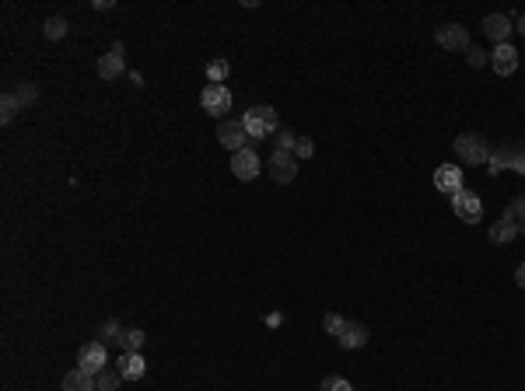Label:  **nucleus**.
Returning a JSON list of instances; mask_svg holds the SVG:
<instances>
[{"label": "nucleus", "instance_id": "f257e3e1", "mask_svg": "<svg viewBox=\"0 0 525 391\" xmlns=\"http://www.w3.org/2000/svg\"><path fill=\"white\" fill-rule=\"evenodd\" d=\"M245 130H249V137H270L274 130H277V112H274V105H252L249 112H245Z\"/></svg>", "mask_w": 525, "mask_h": 391}, {"label": "nucleus", "instance_id": "f03ea898", "mask_svg": "<svg viewBox=\"0 0 525 391\" xmlns=\"http://www.w3.org/2000/svg\"><path fill=\"white\" fill-rule=\"evenodd\" d=\"M455 154L469 164H487L490 161V151H487V137L483 133H462L455 140Z\"/></svg>", "mask_w": 525, "mask_h": 391}, {"label": "nucleus", "instance_id": "7ed1b4c3", "mask_svg": "<svg viewBox=\"0 0 525 391\" xmlns=\"http://www.w3.org/2000/svg\"><path fill=\"white\" fill-rule=\"evenodd\" d=\"M200 105H203V112H210V116H224V112L231 109V91H228L224 84H207L203 95H200Z\"/></svg>", "mask_w": 525, "mask_h": 391}, {"label": "nucleus", "instance_id": "20e7f679", "mask_svg": "<svg viewBox=\"0 0 525 391\" xmlns=\"http://www.w3.org/2000/svg\"><path fill=\"white\" fill-rule=\"evenodd\" d=\"M245 137H249V130H245L242 119H224V123L217 126V140H221V147H228L231 154H238V151L245 147Z\"/></svg>", "mask_w": 525, "mask_h": 391}, {"label": "nucleus", "instance_id": "39448f33", "mask_svg": "<svg viewBox=\"0 0 525 391\" xmlns=\"http://www.w3.org/2000/svg\"><path fill=\"white\" fill-rule=\"evenodd\" d=\"M270 175H274V182H281V185L295 182V175H298V158H295L291 151H274V154H270Z\"/></svg>", "mask_w": 525, "mask_h": 391}, {"label": "nucleus", "instance_id": "423d86ee", "mask_svg": "<svg viewBox=\"0 0 525 391\" xmlns=\"http://www.w3.org/2000/svg\"><path fill=\"white\" fill-rule=\"evenodd\" d=\"M452 210H455V217H459V220H466V224H476V220L483 217V203H480V196H473V192H466V189H459V192L452 196Z\"/></svg>", "mask_w": 525, "mask_h": 391}, {"label": "nucleus", "instance_id": "0eeeda50", "mask_svg": "<svg viewBox=\"0 0 525 391\" xmlns=\"http://www.w3.org/2000/svg\"><path fill=\"white\" fill-rule=\"evenodd\" d=\"M434 43H438L441 49H459V53H466V49H469V32L452 22V25H441V29L434 32Z\"/></svg>", "mask_w": 525, "mask_h": 391}, {"label": "nucleus", "instance_id": "6e6552de", "mask_svg": "<svg viewBox=\"0 0 525 391\" xmlns=\"http://www.w3.org/2000/svg\"><path fill=\"white\" fill-rule=\"evenodd\" d=\"M105 363H109V356H105V342H84V346H81V356H77V367H81V370H88V374H102V370H105Z\"/></svg>", "mask_w": 525, "mask_h": 391}, {"label": "nucleus", "instance_id": "1a4fd4ad", "mask_svg": "<svg viewBox=\"0 0 525 391\" xmlns=\"http://www.w3.org/2000/svg\"><path fill=\"white\" fill-rule=\"evenodd\" d=\"M231 171H235V178L252 182V178L259 175V154H256L252 147H242V151L231 158Z\"/></svg>", "mask_w": 525, "mask_h": 391}, {"label": "nucleus", "instance_id": "9d476101", "mask_svg": "<svg viewBox=\"0 0 525 391\" xmlns=\"http://www.w3.org/2000/svg\"><path fill=\"white\" fill-rule=\"evenodd\" d=\"M490 67L501 74V77H511L518 70V49L511 43H501L494 53H490Z\"/></svg>", "mask_w": 525, "mask_h": 391}, {"label": "nucleus", "instance_id": "9b49d317", "mask_svg": "<svg viewBox=\"0 0 525 391\" xmlns=\"http://www.w3.org/2000/svg\"><path fill=\"white\" fill-rule=\"evenodd\" d=\"M480 29H483V36H487V39H494L497 46H501V43H508V36L515 32V29H511V18H508V15H487Z\"/></svg>", "mask_w": 525, "mask_h": 391}, {"label": "nucleus", "instance_id": "f8f14e48", "mask_svg": "<svg viewBox=\"0 0 525 391\" xmlns=\"http://www.w3.org/2000/svg\"><path fill=\"white\" fill-rule=\"evenodd\" d=\"M123 49H126L123 43H112V49L98 60V74H102L105 81H116V77L123 74Z\"/></svg>", "mask_w": 525, "mask_h": 391}, {"label": "nucleus", "instance_id": "ddd939ff", "mask_svg": "<svg viewBox=\"0 0 525 391\" xmlns=\"http://www.w3.org/2000/svg\"><path fill=\"white\" fill-rule=\"evenodd\" d=\"M434 185L441 189V192H459L462 189V168H455V164H441L438 171H434Z\"/></svg>", "mask_w": 525, "mask_h": 391}, {"label": "nucleus", "instance_id": "4468645a", "mask_svg": "<svg viewBox=\"0 0 525 391\" xmlns=\"http://www.w3.org/2000/svg\"><path fill=\"white\" fill-rule=\"evenodd\" d=\"M116 370L123 374V381H140V377H144V370H147V363H144V356H140V353H123Z\"/></svg>", "mask_w": 525, "mask_h": 391}, {"label": "nucleus", "instance_id": "2eb2a0df", "mask_svg": "<svg viewBox=\"0 0 525 391\" xmlns=\"http://www.w3.org/2000/svg\"><path fill=\"white\" fill-rule=\"evenodd\" d=\"M60 388L64 391H98L95 388V374H88V370H71V374H64V381H60Z\"/></svg>", "mask_w": 525, "mask_h": 391}, {"label": "nucleus", "instance_id": "dca6fc26", "mask_svg": "<svg viewBox=\"0 0 525 391\" xmlns=\"http://www.w3.org/2000/svg\"><path fill=\"white\" fill-rule=\"evenodd\" d=\"M337 339H340V346H343V349H361V346L368 342V328H364V325H357V321H347V325H343V332H340Z\"/></svg>", "mask_w": 525, "mask_h": 391}, {"label": "nucleus", "instance_id": "f3484780", "mask_svg": "<svg viewBox=\"0 0 525 391\" xmlns=\"http://www.w3.org/2000/svg\"><path fill=\"white\" fill-rule=\"evenodd\" d=\"M515 234H518V224H515L508 213L490 227V241H494V245H508V241H515Z\"/></svg>", "mask_w": 525, "mask_h": 391}, {"label": "nucleus", "instance_id": "a211bd4d", "mask_svg": "<svg viewBox=\"0 0 525 391\" xmlns=\"http://www.w3.org/2000/svg\"><path fill=\"white\" fill-rule=\"evenodd\" d=\"M515 154H518L515 147H497V151L490 154V161H487V164H490L487 171H490V175H497V171L511 168V164H515Z\"/></svg>", "mask_w": 525, "mask_h": 391}, {"label": "nucleus", "instance_id": "6ab92c4d", "mask_svg": "<svg viewBox=\"0 0 525 391\" xmlns=\"http://www.w3.org/2000/svg\"><path fill=\"white\" fill-rule=\"evenodd\" d=\"M18 109H22V102H18L15 91H4V95H0V123H11V119L18 116Z\"/></svg>", "mask_w": 525, "mask_h": 391}, {"label": "nucleus", "instance_id": "aec40b11", "mask_svg": "<svg viewBox=\"0 0 525 391\" xmlns=\"http://www.w3.org/2000/svg\"><path fill=\"white\" fill-rule=\"evenodd\" d=\"M119 381H123V374H119V370H109V367H105L102 374H95V388H98V391H116Z\"/></svg>", "mask_w": 525, "mask_h": 391}, {"label": "nucleus", "instance_id": "412c9836", "mask_svg": "<svg viewBox=\"0 0 525 391\" xmlns=\"http://www.w3.org/2000/svg\"><path fill=\"white\" fill-rule=\"evenodd\" d=\"M119 346H123V353H137V349L144 346V332H140V328H123Z\"/></svg>", "mask_w": 525, "mask_h": 391}, {"label": "nucleus", "instance_id": "4be33fe9", "mask_svg": "<svg viewBox=\"0 0 525 391\" xmlns=\"http://www.w3.org/2000/svg\"><path fill=\"white\" fill-rule=\"evenodd\" d=\"M228 74H231V63H228V60H214V63H207V81H210V84H221Z\"/></svg>", "mask_w": 525, "mask_h": 391}, {"label": "nucleus", "instance_id": "5701e85b", "mask_svg": "<svg viewBox=\"0 0 525 391\" xmlns=\"http://www.w3.org/2000/svg\"><path fill=\"white\" fill-rule=\"evenodd\" d=\"M98 335H102V342L109 346V342H119V339H123V328H119V321H112V318H109V321L98 328Z\"/></svg>", "mask_w": 525, "mask_h": 391}, {"label": "nucleus", "instance_id": "b1692460", "mask_svg": "<svg viewBox=\"0 0 525 391\" xmlns=\"http://www.w3.org/2000/svg\"><path fill=\"white\" fill-rule=\"evenodd\" d=\"M504 213H508V217L518 224V231H525V196H518V199H515V203H511Z\"/></svg>", "mask_w": 525, "mask_h": 391}, {"label": "nucleus", "instance_id": "393cba45", "mask_svg": "<svg viewBox=\"0 0 525 391\" xmlns=\"http://www.w3.org/2000/svg\"><path fill=\"white\" fill-rule=\"evenodd\" d=\"M67 36V18H50L46 22V39H64Z\"/></svg>", "mask_w": 525, "mask_h": 391}, {"label": "nucleus", "instance_id": "a878e982", "mask_svg": "<svg viewBox=\"0 0 525 391\" xmlns=\"http://www.w3.org/2000/svg\"><path fill=\"white\" fill-rule=\"evenodd\" d=\"M15 95H18L22 105H36V102H39V88H36V84H22Z\"/></svg>", "mask_w": 525, "mask_h": 391}, {"label": "nucleus", "instance_id": "bb28decb", "mask_svg": "<svg viewBox=\"0 0 525 391\" xmlns=\"http://www.w3.org/2000/svg\"><path fill=\"white\" fill-rule=\"evenodd\" d=\"M312 154H316V144H312L309 137H302V140L295 144V158H298V161H305V158H312Z\"/></svg>", "mask_w": 525, "mask_h": 391}, {"label": "nucleus", "instance_id": "cd10ccee", "mask_svg": "<svg viewBox=\"0 0 525 391\" xmlns=\"http://www.w3.org/2000/svg\"><path fill=\"white\" fill-rule=\"evenodd\" d=\"M343 325H347V321H343L340 314H326V318H323V328H326L330 335H340V332H343Z\"/></svg>", "mask_w": 525, "mask_h": 391}, {"label": "nucleus", "instance_id": "c85d7f7f", "mask_svg": "<svg viewBox=\"0 0 525 391\" xmlns=\"http://www.w3.org/2000/svg\"><path fill=\"white\" fill-rule=\"evenodd\" d=\"M323 391H354V388H350V381H343V377H326V381H323Z\"/></svg>", "mask_w": 525, "mask_h": 391}, {"label": "nucleus", "instance_id": "c756f323", "mask_svg": "<svg viewBox=\"0 0 525 391\" xmlns=\"http://www.w3.org/2000/svg\"><path fill=\"white\" fill-rule=\"evenodd\" d=\"M466 60H469V67H483V63H487V53H483L480 46H469V49H466Z\"/></svg>", "mask_w": 525, "mask_h": 391}, {"label": "nucleus", "instance_id": "7c9ffc66", "mask_svg": "<svg viewBox=\"0 0 525 391\" xmlns=\"http://www.w3.org/2000/svg\"><path fill=\"white\" fill-rule=\"evenodd\" d=\"M295 144H298V137H295V133H288V130H281V137H277V151H291V154H295Z\"/></svg>", "mask_w": 525, "mask_h": 391}, {"label": "nucleus", "instance_id": "2f4dec72", "mask_svg": "<svg viewBox=\"0 0 525 391\" xmlns=\"http://www.w3.org/2000/svg\"><path fill=\"white\" fill-rule=\"evenodd\" d=\"M511 168H515L518 175H525V151H518V154H515V164H511Z\"/></svg>", "mask_w": 525, "mask_h": 391}, {"label": "nucleus", "instance_id": "473e14b6", "mask_svg": "<svg viewBox=\"0 0 525 391\" xmlns=\"http://www.w3.org/2000/svg\"><path fill=\"white\" fill-rule=\"evenodd\" d=\"M515 283H518V286H522V290H525V262H522V266H518V269H515Z\"/></svg>", "mask_w": 525, "mask_h": 391}, {"label": "nucleus", "instance_id": "72a5a7b5", "mask_svg": "<svg viewBox=\"0 0 525 391\" xmlns=\"http://www.w3.org/2000/svg\"><path fill=\"white\" fill-rule=\"evenodd\" d=\"M515 32H522V36H525V15H522V18L515 22Z\"/></svg>", "mask_w": 525, "mask_h": 391}]
</instances>
